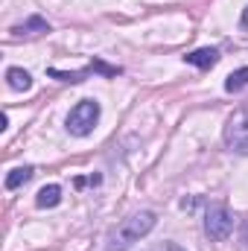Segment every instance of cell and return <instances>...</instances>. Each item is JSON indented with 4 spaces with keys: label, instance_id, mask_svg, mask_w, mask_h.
I'll list each match as a JSON object with an SVG mask.
<instances>
[{
    "label": "cell",
    "instance_id": "6da1fadb",
    "mask_svg": "<svg viewBox=\"0 0 248 251\" xmlns=\"http://www.w3.org/2000/svg\"><path fill=\"white\" fill-rule=\"evenodd\" d=\"M155 222H158V216H155L152 210H140V213L125 216L117 228H111V234H108V240H105V243H108L105 251H128L134 243H140V240L155 228Z\"/></svg>",
    "mask_w": 248,
    "mask_h": 251
},
{
    "label": "cell",
    "instance_id": "7a4b0ae2",
    "mask_svg": "<svg viewBox=\"0 0 248 251\" xmlns=\"http://www.w3.org/2000/svg\"><path fill=\"white\" fill-rule=\"evenodd\" d=\"M97 123H99V102L97 100H82L67 114V131L73 137H88Z\"/></svg>",
    "mask_w": 248,
    "mask_h": 251
},
{
    "label": "cell",
    "instance_id": "3957f363",
    "mask_svg": "<svg viewBox=\"0 0 248 251\" xmlns=\"http://www.w3.org/2000/svg\"><path fill=\"white\" fill-rule=\"evenodd\" d=\"M225 143L231 152L248 155V105L240 108L237 114H231V120L225 126Z\"/></svg>",
    "mask_w": 248,
    "mask_h": 251
},
{
    "label": "cell",
    "instance_id": "277c9868",
    "mask_svg": "<svg viewBox=\"0 0 248 251\" xmlns=\"http://www.w3.org/2000/svg\"><path fill=\"white\" fill-rule=\"evenodd\" d=\"M231 231H234V216H231V210L225 204H216V207H210L204 213V234L210 240L225 243L231 237Z\"/></svg>",
    "mask_w": 248,
    "mask_h": 251
},
{
    "label": "cell",
    "instance_id": "5b68a950",
    "mask_svg": "<svg viewBox=\"0 0 248 251\" xmlns=\"http://www.w3.org/2000/svg\"><path fill=\"white\" fill-rule=\"evenodd\" d=\"M91 73L117 76V73H120V67H114V64H105L102 59H94V62L88 64V67H82V70H59V67H50V70H47V76H53V79H59V82H85Z\"/></svg>",
    "mask_w": 248,
    "mask_h": 251
},
{
    "label": "cell",
    "instance_id": "8992f818",
    "mask_svg": "<svg viewBox=\"0 0 248 251\" xmlns=\"http://www.w3.org/2000/svg\"><path fill=\"white\" fill-rule=\"evenodd\" d=\"M184 62L193 64V67H198V70H210L213 64L219 62V50H216V47H198V50L187 53Z\"/></svg>",
    "mask_w": 248,
    "mask_h": 251
},
{
    "label": "cell",
    "instance_id": "52a82bcc",
    "mask_svg": "<svg viewBox=\"0 0 248 251\" xmlns=\"http://www.w3.org/2000/svg\"><path fill=\"white\" fill-rule=\"evenodd\" d=\"M41 32H50V24H47L41 15H32V18H26L24 24L12 26V35H41Z\"/></svg>",
    "mask_w": 248,
    "mask_h": 251
},
{
    "label": "cell",
    "instance_id": "ba28073f",
    "mask_svg": "<svg viewBox=\"0 0 248 251\" xmlns=\"http://www.w3.org/2000/svg\"><path fill=\"white\" fill-rule=\"evenodd\" d=\"M6 79H9V88L12 91H29L32 88V76L24 67H9L6 70Z\"/></svg>",
    "mask_w": 248,
    "mask_h": 251
},
{
    "label": "cell",
    "instance_id": "9c48e42d",
    "mask_svg": "<svg viewBox=\"0 0 248 251\" xmlns=\"http://www.w3.org/2000/svg\"><path fill=\"white\" fill-rule=\"evenodd\" d=\"M59 201H62V187L59 184H47V187L38 190V199H35L38 207H56Z\"/></svg>",
    "mask_w": 248,
    "mask_h": 251
},
{
    "label": "cell",
    "instance_id": "30bf717a",
    "mask_svg": "<svg viewBox=\"0 0 248 251\" xmlns=\"http://www.w3.org/2000/svg\"><path fill=\"white\" fill-rule=\"evenodd\" d=\"M243 88H248V67H237L234 73H228L225 91H228V94H237V91H243Z\"/></svg>",
    "mask_w": 248,
    "mask_h": 251
},
{
    "label": "cell",
    "instance_id": "8fae6325",
    "mask_svg": "<svg viewBox=\"0 0 248 251\" xmlns=\"http://www.w3.org/2000/svg\"><path fill=\"white\" fill-rule=\"evenodd\" d=\"M29 178H32V167H15L6 176V190H18L21 184H26Z\"/></svg>",
    "mask_w": 248,
    "mask_h": 251
},
{
    "label": "cell",
    "instance_id": "7c38bea8",
    "mask_svg": "<svg viewBox=\"0 0 248 251\" xmlns=\"http://www.w3.org/2000/svg\"><path fill=\"white\" fill-rule=\"evenodd\" d=\"M240 246H243V251H248V216L243 219V225H240Z\"/></svg>",
    "mask_w": 248,
    "mask_h": 251
},
{
    "label": "cell",
    "instance_id": "4fadbf2b",
    "mask_svg": "<svg viewBox=\"0 0 248 251\" xmlns=\"http://www.w3.org/2000/svg\"><path fill=\"white\" fill-rule=\"evenodd\" d=\"M240 26H243V29H248V6L243 9V18H240Z\"/></svg>",
    "mask_w": 248,
    "mask_h": 251
},
{
    "label": "cell",
    "instance_id": "5bb4252c",
    "mask_svg": "<svg viewBox=\"0 0 248 251\" xmlns=\"http://www.w3.org/2000/svg\"><path fill=\"white\" fill-rule=\"evenodd\" d=\"M164 251H187V249H181L178 243H167V246H164Z\"/></svg>",
    "mask_w": 248,
    "mask_h": 251
},
{
    "label": "cell",
    "instance_id": "9a60e30c",
    "mask_svg": "<svg viewBox=\"0 0 248 251\" xmlns=\"http://www.w3.org/2000/svg\"><path fill=\"white\" fill-rule=\"evenodd\" d=\"M6 128H9V117H6V114H0V131H6Z\"/></svg>",
    "mask_w": 248,
    "mask_h": 251
}]
</instances>
